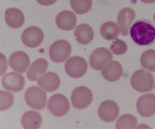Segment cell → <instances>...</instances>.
Masks as SVG:
<instances>
[{
    "mask_svg": "<svg viewBox=\"0 0 155 129\" xmlns=\"http://www.w3.org/2000/svg\"><path fill=\"white\" fill-rule=\"evenodd\" d=\"M130 35L138 45H150L155 41V27L147 21H138L132 25Z\"/></svg>",
    "mask_w": 155,
    "mask_h": 129,
    "instance_id": "obj_1",
    "label": "cell"
},
{
    "mask_svg": "<svg viewBox=\"0 0 155 129\" xmlns=\"http://www.w3.org/2000/svg\"><path fill=\"white\" fill-rule=\"evenodd\" d=\"M130 85L135 90L139 92H151L154 87V78L147 70H138L132 75Z\"/></svg>",
    "mask_w": 155,
    "mask_h": 129,
    "instance_id": "obj_2",
    "label": "cell"
},
{
    "mask_svg": "<svg viewBox=\"0 0 155 129\" xmlns=\"http://www.w3.org/2000/svg\"><path fill=\"white\" fill-rule=\"evenodd\" d=\"M72 52L71 43L66 40H58L49 47V57L54 62H62L68 60Z\"/></svg>",
    "mask_w": 155,
    "mask_h": 129,
    "instance_id": "obj_3",
    "label": "cell"
},
{
    "mask_svg": "<svg viewBox=\"0 0 155 129\" xmlns=\"http://www.w3.org/2000/svg\"><path fill=\"white\" fill-rule=\"evenodd\" d=\"M65 72L70 78H78L84 76L87 73L88 64L87 60L79 56H74V57L68 58L64 66Z\"/></svg>",
    "mask_w": 155,
    "mask_h": 129,
    "instance_id": "obj_4",
    "label": "cell"
},
{
    "mask_svg": "<svg viewBox=\"0 0 155 129\" xmlns=\"http://www.w3.org/2000/svg\"><path fill=\"white\" fill-rule=\"evenodd\" d=\"M25 100L30 108L34 110H43L46 104V94L42 87L32 86L26 92Z\"/></svg>",
    "mask_w": 155,
    "mask_h": 129,
    "instance_id": "obj_5",
    "label": "cell"
},
{
    "mask_svg": "<svg viewBox=\"0 0 155 129\" xmlns=\"http://www.w3.org/2000/svg\"><path fill=\"white\" fill-rule=\"evenodd\" d=\"M47 108L55 116H64L70 111V102L64 95L56 94L50 97L47 102Z\"/></svg>",
    "mask_w": 155,
    "mask_h": 129,
    "instance_id": "obj_6",
    "label": "cell"
},
{
    "mask_svg": "<svg viewBox=\"0 0 155 129\" xmlns=\"http://www.w3.org/2000/svg\"><path fill=\"white\" fill-rule=\"evenodd\" d=\"M93 99L92 92L88 87L84 86H79L75 88L72 92L71 102L76 109H86L90 106Z\"/></svg>",
    "mask_w": 155,
    "mask_h": 129,
    "instance_id": "obj_7",
    "label": "cell"
},
{
    "mask_svg": "<svg viewBox=\"0 0 155 129\" xmlns=\"http://www.w3.org/2000/svg\"><path fill=\"white\" fill-rule=\"evenodd\" d=\"M112 60V52L104 47H98L90 55V66L95 70H102Z\"/></svg>",
    "mask_w": 155,
    "mask_h": 129,
    "instance_id": "obj_8",
    "label": "cell"
},
{
    "mask_svg": "<svg viewBox=\"0 0 155 129\" xmlns=\"http://www.w3.org/2000/svg\"><path fill=\"white\" fill-rule=\"evenodd\" d=\"M44 32L41 28L32 26L24 30L21 33V41L28 47H37L43 42Z\"/></svg>",
    "mask_w": 155,
    "mask_h": 129,
    "instance_id": "obj_9",
    "label": "cell"
},
{
    "mask_svg": "<svg viewBox=\"0 0 155 129\" xmlns=\"http://www.w3.org/2000/svg\"><path fill=\"white\" fill-rule=\"evenodd\" d=\"M137 111L143 117H150L155 114V95H142L137 100Z\"/></svg>",
    "mask_w": 155,
    "mask_h": 129,
    "instance_id": "obj_10",
    "label": "cell"
},
{
    "mask_svg": "<svg viewBox=\"0 0 155 129\" xmlns=\"http://www.w3.org/2000/svg\"><path fill=\"white\" fill-rule=\"evenodd\" d=\"M119 115V106L112 100H106L98 106V116L102 120L110 123L114 120Z\"/></svg>",
    "mask_w": 155,
    "mask_h": 129,
    "instance_id": "obj_11",
    "label": "cell"
},
{
    "mask_svg": "<svg viewBox=\"0 0 155 129\" xmlns=\"http://www.w3.org/2000/svg\"><path fill=\"white\" fill-rule=\"evenodd\" d=\"M9 64L14 71L23 73V72L27 71V69H29L30 58L25 52H14L10 56Z\"/></svg>",
    "mask_w": 155,
    "mask_h": 129,
    "instance_id": "obj_12",
    "label": "cell"
},
{
    "mask_svg": "<svg viewBox=\"0 0 155 129\" xmlns=\"http://www.w3.org/2000/svg\"><path fill=\"white\" fill-rule=\"evenodd\" d=\"M2 85L10 92H21L25 86V78L19 72H11L2 78Z\"/></svg>",
    "mask_w": 155,
    "mask_h": 129,
    "instance_id": "obj_13",
    "label": "cell"
},
{
    "mask_svg": "<svg viewBox=\"0 0 155 129\" xmlns=\"http://www.w3.org/2000/svg\"><path fill=\"white\" fill-rule=\"evenodd\" d=\"M135 11L130 8H124L118 14V25L123 36H127L135 19Z\"/></svg>",
    "mask_w": 155,
    "mask_h": 129,
    "instance_id": "obj_14",
    "label": "cell"
},
{
    "mask_svg": "<svg viewBox=\"0 0 155 129\" xmlns=\"http://www.w3.org/2000/svg\"><path fill=\"white\" fill-rule=\"evenodd\" d=\"M38 84L45 92H55L60 86V78L54 72H45L38 78Z\"/></svg>",
    "mask_w": 155,
    "mask_h": 129,
    "instance_id": "obj_15",
    "label": "cell"
},
{
    "mask_svg": "<svg viewBox=\"0 0 155 129\" xmlns=\"http://www.w3.org/2000/svg\"><path fill=\"white\" fill-rule=\"evenodd\" d=\"M76 23H77V19H76L75 14L71 11H62L56 17V24L57 26L62 30H72L76 28Z\"/></svg>",
    "mask_w": 155,
    "mask_h": 129,
    "instance_id": "obj_16",
    "label": "cell"
},
{
    "mask_svg": "<svg viewBox=\"0 0 155 129\" xmlns=\"http://www.w3.org/2000/svg\"><path fill=\"white\" fill-rule=\"evenodd\" d=\"M122 74H123V69H122L121 64L118 61H114V60H111L102 69V75L104 76L105 80L109 82L118 81L122 76Z\"/></svg>",
    "mask_w": 155,
    "mask_h": 129,
    "instance_id": "obj_17",
    "label": "cell"
},
{
    "mask_svg": "<svg viewBox=\"0 0 155 129\" xmlns=\"http://www.w3.org/2000/svg\"><path fill=\"white\" fill-rule=\"evenodd\" d=\"M5 22L11 28H21L25 22V16L21 10L16 8H10L5 11Z\"/></svg>",
    "mask_w": 155,
    "mask_h": 129,
    "instance_id": "obj_18",
    "label": "cell"
},
{
    "mask_svg": "<svg viewBox=\"0 0 155 129\" xmlns=\"http://www.w3.org/2000/svg\"><path fill=\"white\" fill-rule=\"evenodd\" d=\"M74 35H75V38L78 43L89 44L93 40L94 32L90 25H88V24H80V25L76 26Z\"/></svg>",
    "mask_w": 155,
    "mask_h": 129,
    "instance_id": "obj_19",
    "label": "cell"
},
{
    "mask_svg": "<svg viewBox=\"0 0 155 129\" xmlns=\"http://www.w3.org/2000/svg\"><path fill=\"white\" fill-rule=\"evenodd\" d=\"M48 67L47 60L44 58H39L29 67L27 71V78L30 81H35L46 72Z\"/></svg>",
    "mask_w": 155,
    "mask_h": 129,
    "instance_id": "obj_20",
    "label": "cell"
},
{
    "mask_svg": "<svg viewBox=\"0 0 155 129\" xmlns=\"http://www.w3.org/2000/svg\"><path fill=\"white\" fill-rule=\"evenodd\" d=\"M42 124V116L39 112L27 111L21 116V125L26 129H38Z\"/></svg>",
    "mask_w": 155,
    "mask_h": 129,
    "instance_id": "obj_21",
    "label": "cell"
},
{
    "mask_svg": "<svg viewBox=\"0 0 155 129\" xmlns=\"http://www.w3.org/2000/svg\"><path fill=\"white\" fill-rule=\"evenodd\" d=\"M120 27L114 22H106L101 26V35L105 40H114L120 35Z\"/></svg>",
    "mask_w": 155,
    "mask_h": 129,
    "instance_id": "obj_22",
    "label": "cell"
},
{
    "mask_svg": "<svg viewBox=\"0 0 155 129\" xmlns=\"http://www.w3.org/2000/svg\"><path fill=\"white\" fill-rule=\"evenodd\" d=\"M116 127L117 129H134L137 127V118L132 114H124L118 118Z\"/></svg>",
    "mask_w": 155,
    "mask_h": 129,
    "instance_id": "obj_23",
    "label": "cell"
},
{
    "mask_svg": "<svg viewBox=\"0 0 155 129\" xmlns=\"http://www.w3.org/2000/svg\"><path fill=\"white\" fill-rule=\"evenodd\" d=\"M141 66L149 71H155V50H148L140 58Z\"/></svg>",
    "mask_w": 155,
    "mask_h": 129,
    "instance_id": "obj_24",
    "label": "cell"
},
{
    "mask_svg": "<svg viewBox=\"0 0 155 129\" xmlns=\"http://www.w3.org/2000/svg\"><path fill=\"white\" fill-rule=\"evenodd\" d=\"M71 7L77 14H84L90 11L92 0H71Z\"/></svg>",
    "mask_w": 155,
    "mask_h": 129,
    "instance_id": "obj_25",
    "label": "cell"
},
{
    "mask_svg": "<svg viewBox=\"0 0 155 129\" xmlns=\"http://www.w3.org/2000/svg\"><path fill=\"white\" fill-rule=\"evenodd\" d=\"M13 95L9 92L5 90H1L0 92V110L5 111L9 108H11L13 104Z\"/></svg>",
    "mask_w": 155,
    "mask_h": 129,
    "instance_id": "obj_26",
    "label": "cell"
},
{
    "mask_svg": "<svg viewBox=\"0 0 155 129\" xmlns=\"http://www.w3.org/2000/svg\"><path fill=\"white\" fill-rule=\"evenodd\" d=\"M110 51L112 52V54H116V55H123L127 51V44L123 41V40L116 39L111 43L110 46Z\"/></svg>",
    "mask_w": 155,
    "mask_h": 129,
    "instance_id": "obj_27",
    "label": "cell"
},
{
    "mask_svg": "<svg viewBox=\"0 0 155 129\" xmlns=\"http://www.w3.org/2000/svg\"><path fill=\"white\" fill-rule=\"evenodd\" d=\"M0 60H1V62H0V64H1V69H0V73L3 74L5 72V70H7V58H5V56L3 55V54H0Z\"/></svg>",
    "mask_w": 155,
    "mask_h": 129,
    "instance_id": "obj_28",
    "label": "cell"
},
{
    "mask_svg": "<svg viewBox=\"0 0 155 129\" xmlns=\"http://www.w3.org/2000/svg\"><path fill=\"white\" fill-rule=\"evenodd\" d=\"M38 2L42 5H51L57 1V0H37Z\"/></svg>",
    "mask_w": 155,
    "mask_h": 129,
    "instance_id": "obj_29",
    "label": "cell"
},
{
    "mask_svg": "<svg viewBox=\"0 0 155 129\" xmlns=\"http://www.w3.org/2000/svg\"><path fill=\"white\" fill-rule=\"evenodd\" d=\"M142 2H144V3H153V2H155V0H141Z\"/></svg>",
    "mask_w": 155,
    "mask_h": 129,
    "instance_id": "obj_30",
    "label": "cell"
},
{
    "mask_svg": "<svg viewBox=\"0 0 155 129\" xmlns=\"http://www.w3.org/2000/svg\"><path fill=\"white\" fill-rule=\"evenodd\" d=\"M140 127H147V128H150V127L147 126V125H139V126H138V128H140Z\"/></svg>",
    "mask_w": 155,
    "mask_h": 129,
    "instance_id": "obj_31",
    "label": "cell"
},
{
    "mask_svg": "<svg viewBox=\"0 0 155 129\" xmlns=\"http://www.w3.org/2000/svg\"><path fill=\"white\" fill-rule=\"evenodd\" d=\"M154 21H155V14H154Z\"/></svg>",
    "mask_w": 155,
    "mask_h": 129,
    "instance_id": "obj_32",
    "label": "cell"
}]
</instances>
